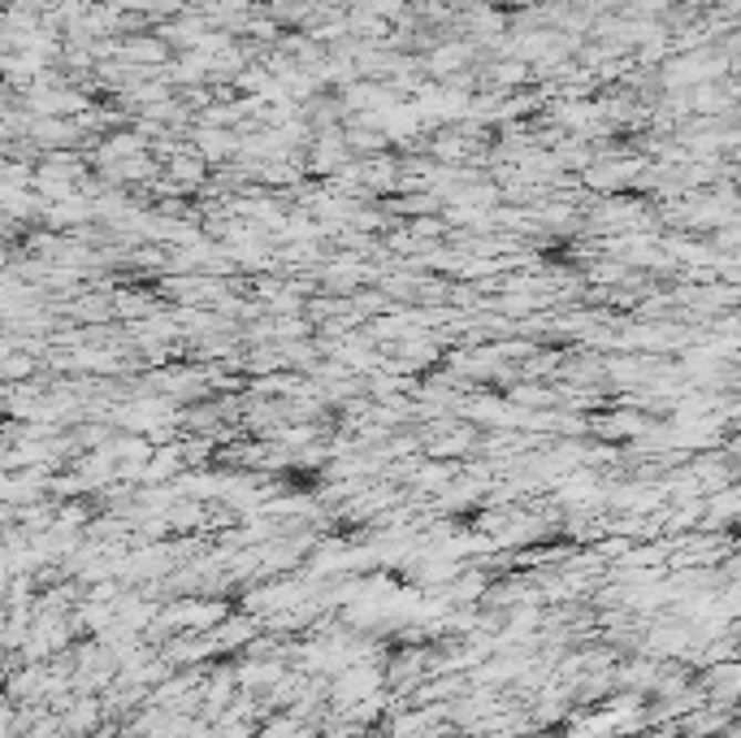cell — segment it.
<instances>
[{
	"instance_id": "cell-1",
	"label": "cell",
	"mask_w": 741,
	"mask_h": 738,
	"mask_svg": "<svg viewBox=\"0 0 741 738\" xmlns=\"http://www.w3.org/2000/svg\"><path fill=\"white\" fill-rule=\"evenodd\" d=\"M169 178H174V183H183V187L192 192V187H199V183L208 178V165H204L196 153H178V157L169 161Z\"/></svg>"
}]
</instances>
